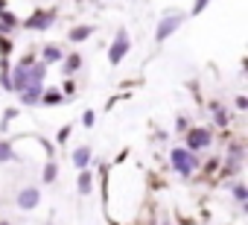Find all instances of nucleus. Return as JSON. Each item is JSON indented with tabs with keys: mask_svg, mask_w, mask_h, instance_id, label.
I'll use <instances>...</instances> for the list:
<instances>
[{
	"mask_svg": "<svg viewBox=\"0 0 248 225\" xmlns=\"http://www.w3.org/2000/svg\"><path fill=\"white\" fill-rule=\"evenodd\" d=\"M38 202H41L38 187H24V190L15 196V205H18L21 210H32V208H38Z\"/></svg>",
	"mask_w": 248,
	"mask_h": 225,
	"instance_id": "obj_6",
	"label": "nucleus"
},
{
	"mask_svg": "<svg viewBox=\"0 0 248 225\" xmlns=\"http://www.w3.org/2000/svg\"><path fill=\"white\" fill-rule=\"evenodd\" d=\"M0 56H3V59L12 56V41H9L6 35H0Z\"/></svg>",
	"mask_w": 248,
	"mask_h": 225,
	"instance_id": "obj_19",
	"label": "nucleus"
},
{
	"mask_svg": "<svg viewBox=\"0 0 248 225\" xmlns=\"http://www.w3.org/2000/svg\"><path fill=\"white\" fill-rule=\"evenodd\" d=\"M207 3H210V0H196V6H193V12H190V15H199V12H204V9H207Z\"/></svg>",
	"mask_w": 248,
	"mask_h": 225,
	"instance_id": "obj_24",
	"label": "nucleus"
},
{
	"mask_svg": "<svg viewBox=\"0 0 248 225\" xmlns=\"http://www.w3.org/2000/svg\"><path fill=\"white\" fill-rule=\"evenodd\" d=\"M56 176H59V164H56V161H47V167H44V181L50 184V181H56Z\"/></svg>",
	"mask_w": 248,
	"mask_h": 225,
	"instance_id": "obj_16",
	"label": "nucleus"
},
{
	"mask_svg": "<svg viewBox=\"0 0 248 225\" xmlns=\"http://www.w3.org/2000/svg\"><path fill=\"white\" fill-rule=\"evenodd\" d=\"M132 50V41H129V32L126 30H117V35H114V44L108 47V64L111 67H117L123 59H126V53Z\"/></svg>",
	"mask_w": 248,
	"mask_h": 225,
	"instance_id": "obj_3",
	"label": "nucleus"
},
{
	"mask_svg": "<svg viewBox=\"0 0 248 225\" xmlns=\"http://www.w3.org/2000/svg\"><path fill=\"white\" fill-rule=\"evenodd\" d=\"M216 167H219V161L213 158V161H207V167H204V173H216Z\"/></svg>",
	"mask_w": 248,
	"mask_h": 225,
	"instance_id": "obj_26",
	"label": "nucleus"
},
{
	"mask_svg": "<svg viewBox=\"0 0 248 225\" xmlns=\"http://www.w3.org/2000/svg\"><path fill=\"white\" fill-rule=\"evenodd\" d=\"M236 108H248V99L245 96H236Z\"/></svg>",
	"mask_w": 248,
	"mask_h": 225,
	"instance_id": "obj_27",
	"label": "nucleus"
},
{
	"mask_svg": "<svg viewBox=\"0 0 248 225\" xmlns=\"http://www.w3.org/2000/svg\"><path fill=\"white\" fill-rule=\"evenodd\" d=\"M0 225H9V222H6V219H0Z\"/></svg>",
	"mask_w": 248,
	"mask_h": 225,
	"instance_id": "obj_28",
	"label": "nucleus"
},
{
	"mask_svg": "<svg viewBox=\"0 0 248 225\" xmlns=\"http://www.w3.org/2000/svg\"><path fill=\"white\" fill-rule=\"evenodd\" d=\"M213 114H216V126H219V129H225V126L231 123V114H228V111H225L222 105H219V108L213 111Z\"/></svg>",
	"mask_w": 248,
	"mask_h": 225,
	"instance_id": "obj_17",
	"label": "nucleus"
},
{
	"mask_svg": "<svg viewBox=\"0 0 248 225\" xmlns=\"http://www.w3.org/2000/svg\"><path fill=\"white\" fill-rule=\"evenodd\" d=\"M93 117H96V114H93V111H91V108H88V111H85V114H82V123H85V129H91V126H93Z\"/></svg>",
	"mask_w": 248,
	"mask_h": 225,
	"instance_id": "obj_21",
	"label": "nucleus"
},
{
	"mask_svg": "<svg viewBox=\"0 0 248 225\" xmlns=\"http://www.w3.org/2000/svg\"><path fill=\"white\" fill-rule=\"evenodd\" d=\"M233 196H236L239 202H245V199H248V190H245L242 184H236V187H233Z\"/></svg>",
	"mask_w": 248,
	"mask_h": 225,
	"instance_id": "obj_23",
	"label": "nucleus"
},
{
	"mask_svg": "<svg viewBox=\"0 0 248 225\" xmlns=\"http://www.w3.org/2000/svg\"><path fill=\"white\" fill-rule=\"evenodd\" d=\"M62 59H64V53H62V47H56V44H47V47H44V53H41V62H44V64L62 62Z\"/></svg>",
	"mask_w": 248,
	"mask_h": 225,
	"instance_id": "obj_13",
	"label": "nucleus"
},
{
	"mask_svg": "<svg viewBox=\"0 0 248 225\" xmlns=\"http://www.w3.org/2000/svg\"><path fill=\"white\" fill-rule=\"evenodd\" d=\"M73 164H76V170H88V164H91V146H79L73 152Z\"/></svg>",
	"mask_w": 248,
	"mask_h": 225,
	"instance_id": "obj_14",
	"label": "nucleus"
},
{
	"mask_svg": "<svg viewBox=\"0 0 248 225\" xmlns=\"http://www.w3.org/2000/svg\"><path fill=\"white\" fill-rule=\"evenodd\" d=\"M41 102L44 105H62V102H67V96L62 91H47V94H41Z\"/></svg>",
	"mask_w": 248,
	"mask_h": 225,
	"instance_id": "obj_15",
	"label": "nucleus"
},
{
	"mask_svg": "<svg viewBox=\"0 0 248 225\" xmlns=\"http://www.w3.org/2000/svg\"><path fill=\"white\" fill-rule=\"evenodd\" d=\"M210 144H213V135H210V129H204V126H190V129L184 132V149H190V152L210 149Z\"/></svg>",
	"mask_w": 248,
	"mask_h": 225,
	"instance_id": "obj_1",
	"label": "nucleus"
},
{
	"mask_svg": "<svg viewBox=\"0 0 248 225\" xmlns=\"http://www.w3.org/2000/svg\"><path fill=\"white\" fill-rule=\"evenodd\" d=\"M181 24H184V15H167V18L158 24V32H155V44H164V41H167V38H170V35H172L178 27H181Z\"/></svg>",
	"mask_w": 248,
	"mask_h": 225,
	"instance_id": "obj_5",
	"label": "nucleus"
},
{
	"mask_svg": "<svg viewBox=\"0 0 248 225\" xmlns=\"http://www.w3.org/2000/svg\"><path fill=\"white\" fill-rule=\"evenodd\" d=\"M93 35V27H88V24H79V27H73L70 32H67V41H73V44H82V41H88Z\"/></svg>",
	"mask_w": 248,
	"mask_h": 225,
	"instance_id": "obj_10",
	"label": "nucleus"
},
{
	"mask_svg": "<svg viewBox=\"0 0 248 225\" xmlns=\"http://www.w3.org/2000/svg\"><path fill=\"white\" fill-rule=\"evenodd\" d=\"M190 126H187V117H178V123H175V132H187Z\"/></svg>",
	"mask_w": 248,
	"mask_h": 225,
	"instance_id": "obj_25",
	"label": "nucleus"
},
{
	"mask_svg": "<svg viewBox=\"0 0 248 225\" xmlns=\"http://www.w3.org/2000/svg\"><path fill=\"white\" fill-rule=\"evenodd\" d=\"M27 88V67L24 64H15V70H9V91H24Z\"/></svg>",
	"mask_w": 248,
	"mask_h": 225,
	"instance_id": "obj_8",
	"label": "nucleus"
},
{
	"mask_svg": "<svg viewBox=\"0 0 248 225\" xmlns=\"http://www.w3.org/2000/svg\"><path fill=\"white\" fill-rule=\"evenodd\" d=\"M79 67H82V53H67V56L62 59V73H64V76H73Z\"/></svg>",
	"mask_w": 248,
	"mask_h": 225,
	"instance_id": "obj_9",
	"label": "nucleus"
},
{
	"mask_svg": "<svg viewBox=\"0 0 248 225\" xmlns=\"http://www.w3.org/2000/svg\"><path fill=\"white\" fill-rule=\"evenodd\" d=\"M18 155H15V149H12V144H0V161H15Z\"/></svg>",
	"mask_w": 248,
	"mask_h": 225,
	"instance_id": "obj_18",
	"label": "nucleus"
},
{
	"mask_svg": "<svg viewBox=\"0 0 248 225\" xmlns=\"http://www.w3.org/2000/svg\"><path fill=\"white\" fill-rule=\"evenodd\" d=\"M21 102L24 105H38L41 102V85H30L21 91Z\"/></svg>",
	"mask_w": 248,
	"mask_h": 225,
	"instance_id": "obj_11",
	"label": "nucleus"
},
{
	"mask_svg": "<svg viewBox=\"0 0 248 225\" xmlns=\"http://www.w3.org/2000/svg\"><path fill=\"white\" fill-rule=\"evenodd\" d=\"M15 114H18L15 108H6V114H3V123H0V129H9V120H12Z\"/></svg>",
	"mask_w": 248,
	"mask_h": 225,
	"instance_id": "obj_20",
	"label": "nucleus"
},
{
	"mask_svg": "<svg viewBox=\"0 0 248 225\" xmlns=\"http://www.w3.org/2000/svg\"><path fill=\"white\" fill-rule=\"evenodd\" d=\"M44 76H47V64L44 62H32L27 67V88L30 85H44Z\"/></svg>",
	"mask_w": 248,
	"mask_h": 225,
	"instance_id": "obj_7",
	"label": "nucleus"
},
{
	"mask_svg": "<svg viewBox=\"0 0 248 225\" xmlns=\"http://www.w3.org/2000/svg\"><path fill=\"white\" fill-rule=\"evenodd\" d=\"M70 129H73V126H64V129H59V135H56V141H59V144H64V141L70 138Z\"/></svg>",
	"mask_w": 248,
	"mask_h": 225,
	"instance_id": "obj_22",
	"label": "nucleus"
},
{
	"mask_svg": "<svg viewBox=\"0 0 248 225\" xmlns=\"http://www.w3.org/2000/svg\"><path fill=\"white\" fill-rule=\"evenodd\" d=\"M170 161H172V170L181 173L184 178L193 176V170H196V155H193L190 149H184V146H175V149L170 152Z\"/></svg>",
	"mask_w": 248,
	"mask_h": 225,
	"instance_id": "obj_2",
	"label": "nucleus"
},
{
	"mask_svg": "<svg viewBox=\"0 0 248 225\" xmlns=\"http://www.w3.org/2000/svg\"><path fill=\"white\" fill-rule=\"evenodd\" d=\"M53 21H56V12H50V9H35V12L24 21V27H27V30H38V32H41V30H50V24H53Z\"/></svg>",
	"mask_w": 248,
	"mask_h": 225,
	"instance_id": "obj_4",
	"label": "nucleus"
},
{
	"mask_svg": "<svg viewBox=\"0 0 248 225\" xmlns=\"http://www.w3.org/2000/svg\"><path fill=\"white\" fill-rule=\"evenodd\" d=\"M76 187H79V193H82V196H88V193L93 190V173H91V170H79Z\"/></svg>",
	"mask_w": 248,
	"mask_h": 225,
	"instance_id": "obj_12",
	"label": "nucleus"
}]
</instances>
